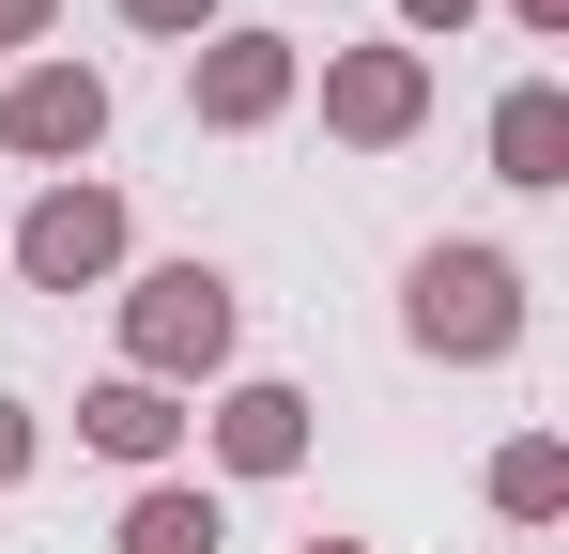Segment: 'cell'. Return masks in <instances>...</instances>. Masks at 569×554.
Listing matches in <instances>:
<instances>
[{"label": "cell", "mask_w": 569, "mask_h": 554, "mask_svg": "<svg viewBox=\"0 0 569 554\" xmlns=\"http://www.w3.org/2000/svg\"><path fill=\"white\" fill-rule=\"evenodd\" d=\"M47 31H62V0H0V62H31Z\"/></svg>", "instance_id": "obj_15"}, {"label": "cell", "mask_w": 569, "mask_h": 554, "mask_svg": "<svg viewBox=\"0 0 569 554\" xmlns=\"http://www.w3.org/2000/svg\"><path fill=\"white\" fill-rule=\"evenodd\" d=\"M292 108H308V47L292 31H200L186 47V123L200 139H262Z\"/></svg>", "instance_id": "obj_5"}, {"label": "cell", "mask_w": 569, "mask_h": 554, "mask_svg": "<svg viewBox=\"0 0 569 554\" xmlns=\"http://www.w3.org/2000/svg\"><path fill=\"white\" fill-rule=\"evenodd\" d=\"M108 554H231L216 477H139V493H123V524H108Z\"/></svg>", "instance_id": "obj_10"}, {"label": "cell", "mask_w": 569, "mask_h": 554, "mask_svg": "<svg viewBox=\"0 0 569 554\" xmlns=\"http://www.w3.org/2000/svg\"><path fill=\"white\" fill-rule=\"evenodd\" d=\"M477 139H492V185H523V200H555V185H569V78H508Z\"/></svg>", "instance_id": "obj_9"}, {"label": "cell", "mask_w": 569, "mask_h": 554, "mask_svg": "<svg viewBox=\"0 0 569 554\" xmlns=\"http://www.w3.org/2000/svg\"><path fill=\"white\" fill-rule=\"evenodd\" d=\"M477 493H492V524H569V447L555 432H508L477 462Z\"/></svg>", "instance_id": "obj_11"}, {"label": "cell", "mask_w": 569, "mask_h": 554, "mask_svg": "<svg viewBox=\"0 0 569 554\" xmlns=\"http://www.w3.org/2000/svg\"><path fill=\"white\" fill-rule=\"evenodd\" d=\"M508 31H539V47H569V0H508Z\"/></svg>", "instance_id": "obj_16"}, {"label": "cell", "mask_w": 569, "mask_h": 554, "mask_svg": "<svg viewBox=\"0 0 569 554\" xmlns=\"http://www.w3.org/2000/svg\"><path fill=\"white\" fill-rule=\"evenodd\" d=\"M0 155L16 170H93L108 155V78L78 62V47H31V62H0Z\"/></svg>", "instance_id": "obj_4"}, {"label": "cell", "mask_w": 569, "mask_h": 554, "mask_svg": "<svg viewBox=\"0 0 569 554\" xmlns=\"http://www.w3.org/2000/svg\"><path fill=\"white\" fill-rule=\"evenodd\" d=\"M108 293H123V369H139V385H170V400L231 385L247 293H231L216 263H139V277H108Z\"/></svg>", "instance_id": "obj_2"}, {"label": "cell", "mask_w": 569, "mask_h": 554, "mask_svg": "<svg viewBox=\"0 0 569 554\" xmlns=\"http://www.w3.org/2000/svg\"><path fill=\"white\" fill-rule=\"evenodd\" d=\"M431 123V62L385 31V47H323V139L339 155H400Z\"/></svg>", "instance_id": "obj_6"}, {"label": "cell", "mask_w": 569, "mask_h": 554, "mask_svg": "<svg viewBox=\"0 0 569 554\" xmlns=\"http://www.w3.org/2000/svg\"><path fill=\"white\" fill-rule=\"evenodd\" d=\"M123 247H139V216H123V185H108V170L31 185V216L0 231V263L31 277V293H108V277H123Z\"/></svg>", "instance_id": "obj_3"}, {"label": "cell", "mask_w": 569, "mask_h": 554, "mask_svg": "<svg viewBox=\"0 0 569 554\" xmlns=\"http://www.w3.org/2000/svg\"><path fill=\"white\" fill-rule=\"evenodd\" d=\"M186 432H200V400L139 385V369H108L93 400H78V447H93V462H123V477H186Z\"/></svg>", "instance_id": "obj_8"}, {"label": "cell", "mask_w": 569, "mask_h": 554, "mask_svg": "<svg viewBox=\"0 0 569 554\" xmlns=\"http://www.w3.org/2000/svg\"><path fill=\"white\" fill-rule=\"evenodd\" d=\"M477 31V0H400V47H416V62H431V47H462Z\"/></svg>", "instance_id": "obj_14"}, {"label": "cell", "mask_w": 569, "mask_h": 554, "mask_svg": "<svg viewBox=\"0 0 569 554\" xmlns=\"http://www.w3.org/2000/svg\"><path fill=\"white\" fill-rule=\"evenodd\" d=\"M31 462H47V416H31V400L0 385V493H31Z\"/></svg>", "instance_id": "obj_13"}, {"label": "cell", "mask_w": 569, "mask_h": 554, "mask_svg": "<svg viewBox=\"0 0 569 554\" xmlns=\"http://www.w3.org/2000/svg\"><path fill=\"white\" fill-rule=\"evenodd\" d=\"M123 31H170V47H200V31H231V0H108Z\"/></svg>", "instance_id": "obj_12"}, {"label": "cell", "mask_w": 569, "mask_h": 554, "mask_svg": "<svg viewBox=\"0 0 569 554\" xmlns=\"http://www.w3.org/2000/svg\"><path fill=\"white\" fill-rule=\"evenodd\" d=\"M200 462H216L231 493L292 477V462H308V385H278V369H231V385H216V416H200Z\"/></svg>", "instance_id": "obj_7"}, {"label": "cell", "mask_w": 569, "mask_h": 554, "mask_svg": "<svg viewBox=\"0 0 569 554\" xmlns=\"http://www.w3.org/2000/svg\"><path fill=\"white\" fill-rule=\"evenodd\" d=\"M400 339L431 369H508L523 355V263H508L492 231H431V247L400 263Z\"/></svg>", "instance_id": "obj_1"}, {"label": "cell", "mask_w": 569, "mask_h": 554, "mask_svg": "<svg viewBox=\"0 0 569 554\" xmlns=\"http://www.w3.org/2000/svg\"><path fill=\"white\" fill-rule=\"evenodd\" d=\"M292 554H370V540H292Z\"/></svg>", "instance_id": "obj_17"}]
</instances>
